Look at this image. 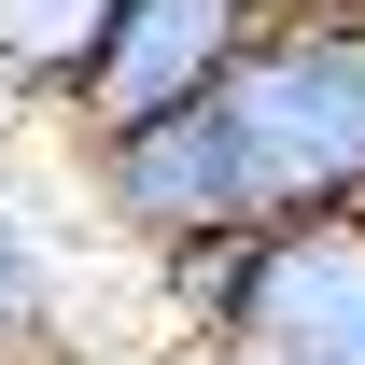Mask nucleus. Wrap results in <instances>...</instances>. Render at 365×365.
<instances>
[{
    "label": "nucleus",
    "instance_id": "f257e3e1",
    "mask_svg": "<svg viewBox=\"0 0 365 365\" xmlns=\"http://www.w3.org/2000/svg\"><path fill=\"white\" fill-rule=\"evenodd\" d=\"M211 140H225L239 225H309V211H365V0H309V14H267L239 71L211 98Z\"/></svg>",
    "mask_w": 365,
    "mask_h": 365
},
{
    "label": "nucleus",
    "instance_id": "f03ea898",
    "mask_svg": "<svg viewBox=\"0 0 365 365\" xmlns=\"http://www.w3.org/2000/svg\"><path fill=\"white\" fill-rule=\"evenodd\" d=\"M169 295L225 365H365V211L169 253Z\"/></svg>",
    "mask_w": 365,
    "mask_h": 365
},
{
    "label": "nucleus",
    "instance_id": "7ed1b4c3",
    "mask_svg": "<svg viewBox=\"0 0 365 365\" xmlns=\"http://www.w3.org/2000/svg\"><path fill=\"white\" fill-rule=\"evenodd\" d=\"M253 29H267V0H127V14H113V43H98V71H85V98H71V140L211 98V85L239 71Z\"/></svg>",
    "mask_w": 365,
    "mask_h": 365
},
{
    "label": "nucleus",
    "instance_id": "20e7f679",
    "mask_svg": "<svg viewBox=\"0 0 365 365\" xmlns=\"http://www.w3.org/2000/svg\"><path fill=\"white\" fill-rule=\"evenodd\" d=\"M113 14H127V0H0V98L71 113L85 71H98V43H113Z\"/></svg>",
    "mask_w": 365,
    "mask_h": 365
},
{
    "label": "nucleus",
    "instance_id": "39448f33",
    "mask_svg": "<svg viewBox=\"0 0 365 365\" xmlns=\"http://www.w3.org/2000/svg\"><path fill=\"white\" fill-rule=\"evenodd\" d=\"M43 323H56V267H43V239H29V211L0 197V351L43 337Z\"/></svg>",
    "mask_w": 365,
    "mask_h": 365
},
{
    "label": "nucleus",
    "instance_id": "423d86ee",
    "mask_svg": "<svg viewBox=\"0 0 365 365\" xmlns=\"http://www.w3.org/2000/svg\"><path fill=\"white\" fill-rule=\"evenodd\" d=\"M267 14H309V0H267Z\"/></svg>",
    "mask_w": 365,
    "mask_h": 365
}]
</instances>
